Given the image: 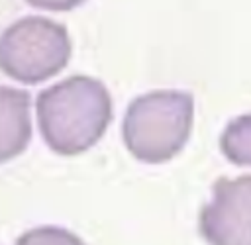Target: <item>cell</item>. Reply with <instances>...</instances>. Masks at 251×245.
Segmentation results:
<instances>
[{"instance_id": "cell-3", "label": "cell", "mask_w": 251, "mask_h": 245, "mask_svg": "<svg viewBox=\"0 0 251 245\" xmlns=\"http://www.w3.org/2000/svg\"><path fill=\"white\" fill-rule=\"evenodd\" d=\"M71 55L67 27L43 16L22 18L0 33V71L22 84H39L59 74Z\"/></svg>"}, {"instance_id": "cell-2", "label": "cell", "mask_w": 251, "mask_h": 245, "mask_svg": "<svg viewBox=\"0 0 251 245\" xmlns=\"http://www.w3.org/2000/svg\"><path fill=\"white\" fill-rule=\"evenodd\" d=\"M194 96L184 90H153L133 98L122 122L127 151L141 163L175 159L190 139Z\"/></svg>"}, {"instance_id": "cell-4", "label": "cell", "mask_w": 251, "mask_h": 245, "mask_svg": "<svg viewBox=\"0 0 251 245\" xmlns=\"http://www.w3.org/2000/svg\"><path fill=\"white\" fill-rule=\"evenodd\" d=\"M198 229L208 245H251V174L214 182Z\"/></svg>"}, {"instance_id": "cell-6", "label": "cell", "mask_w": 251, "mask_h": 245, "mask_svg": "<svg viewBox=\"0 0 251 245\" xmlns=\"http://www.w3.org/2000/svg\"><path fill=\"white\" fill-rule=\"evenodd\" d=\"M220 149L229 163L251 167V114L237 116L224 127Z\"/></svg>"}, {"instance_id": "cell-5", "label": "cell", "mask_w": 251, "mask_h": 245, "mask_svg": "<svg viewBox=\"0 0 251 245\" xmlns=\"http://www.w3.org/2000/svg\"><path fill=\"white\" fill-rule=\"evenodd\" d=\"M31 98L25 90L0 86V165L22 155L31 141Z\"/></svg>"}, {"instance_id": "cell-7", "label": "cell", "mask_w": 251, "mask_h": 245, "mask_svg": "<svg viewBox=\"0 0 251 245\" xmlns=\"http://www.w3.org/2000/svg\"><path fill=\"white\" fill-rule=\"evenodd\" d=\"M14 245H86L76 233L59 225H39L24 231Z\"/></svg>"}, {"instance_id": "cell-8", "label": "cell", "mask_w": 251, "mask_h": 245, "mask_svg": "<svg viewBox=\"0 0 251 245\" xmlns=\"http://www.w3.org/2000/svg\"><path fill=\"white\" fill-rule=\"evenodd\" d=\"M29 6L45 10V12H69L84 4L86 0H25Z\"/></svg>"}, {"instance_id": "cell-1", "label": "cell", "mask_w": 251, "mask_h": 245, "mask_svg": "<svg viewBox=\"0 0 251 245\" xmlns=\"http://www.w3.org/2000/svg\"><path fill=\"white\" fill-rule=\"evenodd\" d=\"M35 112L45 145L61 157H75L104 137L112 122V96L100 80L75 74L41 90Z\"/></svg>"}]
</instances>
